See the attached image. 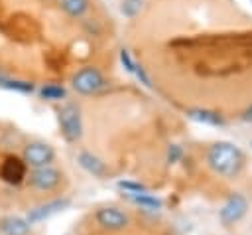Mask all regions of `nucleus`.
Returning a JSON list of instances; mask_svg holds the SVG:
<instances>
[{
    "instance_id": "f257e3e1",
    "label": "nucleus",
    "mask_w": 252,
    "mask_h": 235,
    "mask_svg": "<svg viewBox=\"0 0 252 235\" xmlns=\"http://www.w3.org/2000/svg\"><path fill=\"white\" fill-rule=\"evenodd\" d=\"M207 162L213 168V172H217L219 176H226L232 178L240 172L242 164H244V156L240 152L238 146H234L232 142H215L209 152H207Z\"/></svg>"
},
{
    "instance_id": "f03ea898",
    "label": "nucleus",
    "mask_w": 252,
    "mask_h": 235,
    "mask_svg": "<svg viewBox=\"0 0 252 235\" xmlns=\"http://www.w3.org/2000/svg\"><path fill=\"white\" fill-rule=\"evenodd\" d=\"M57 120L61 126V132L65 140L77 142L83 136V118H81V109L75 103H65L57 111Z\"/></svg>"
},
{
    "instance_id": "7ed1b4c3",
    "label": "nucleus",
    "mask_w": 252,
    "mask_h": 235,
    "mask_svg": "<svg viewBox=\"0 0 252 235\" xmlns=\"http://www.w3.org/2000/svg\"><path fill=\"white\" fill-rule=\"evenodd\" d=\"M22 160L28 168H41V166H51L55 160V150L51 144L41 142V140H33L28 142L24 146L22 152Z\"/></svg>"
},
{
    "instance_id": "20e7f679",
    "label": "nucleus",
    "mask_w": 252,
    "mask_h": 235,
    "mask_svg": "<svg viewBox=\"0 0 252 235\" xmlns=\"http://www.w3.org/2000/svg\"><path fill=\"white\" fill-rule=\"evenodd\" d=\"M26 180H28L32 190L53 192V190L59 188V184L63 180V174L53 166H41V168H32V172L26 176Z\"/></svg>"
},
{
    "instance_id": "39448f33",
    "label": "nucleus",
    "mask_w": 252,
    "mask_h": 235,
    "mask_svg": "<svg viewBox=\"0 0 252 235\" xmlns=\"http://www.w3.org/2000/svg\"><path fill=\"white\" fill-rule=\"evenodd\" d=\"M71 87L79 95H93L104 87V77L96 67H83L71 77Z\"/></svg>"
},
{
    "instance_id": "423d86ee",
    "label": "nucleus",
    "mask_w": 252,
    "mask_h": 235,
    "mask_svg": "<svg viewBox=\"0 0 252 235\" xmlns=\"http://www.w3.org/2000/svg\"><path fill=\"white\" fill-rule=\"evenodd\" d=\"M94 219L96 223L106 229V231H122L130 225V217L128 213H124L122 209L114 207V205H104V207H98L96 213H94Z\"/></svg>"
},
{
    "instance_id": "0eeeda50",
    "label": "nucleus",
    "mask_w": 252,
    "mask_h": 235,
    "mask_svg": "<svg viewBox=\"0 0 252 235\" xmlns=\"http://www.w3.org/2000/svg\"><path fill=\"white\" fill-rule=\"evenodd\" d=\"M246 209H248V201H246V197L244 196H240V194H232V196H228V199L222 203V207H220V211H219V221L222 223V225H234V223H238L244 215H246Z\"/></svg>"
},
{
    "instance_id": "6e6552de",
    "label": "nucleus",
    "mask_w": 252,
    "mask_h": 235,
    "mask_svg": "<svg viewBox=\"0 0 252 235\" xmlns=\"http://www.w3.org/2000/svg\"><path fill=\"white\" fill-rule=\"evenodd\" d=\"M69 199L67 197H57V199H51V201H45V203H39L35 207H32L28 213H26V219L30 225H35V223H41L45 219H49L51 215L63 211L65 207H69Z\"/></svg>"
},
{
    "instance_id": "1a4fd4ad",
    "label": "nucleus",
    "mask_w": 252,
    "mask_h": 235,
    "mask_svg": "<svg viewBox=\"0 0 252 235\" xmlns=\"http://www.w3.org/2000/svg\"><path fill=\"white\" fill-rule=\"evenodd\" d=\"M26 170H28V166L24 164L22 158L6 156L4 162H2V166H0V178H2L4 182H8V184L18 186V184H22V182L26 180V176H28Z\"/></svg>"
},
{
    "instance_id": "9d476101",
    "label": "nucleus",
    "mask_w": 252,
    "mask_h": 235,
    "mask_svg": "<svg viewBox=\"0 0 252 235\" xmlns=\"http://www.w3.org/2000/svg\"><path fill=\"white\" fill-rule=\"evenodd\" d=\"M32 225L26 217L20 215H4L0 217V235H30Z\"/></svg>"
},
{
    "instance_id": "9b49d317",
    "label": "nucleus",
    "mask_w": 252,
    "mask_h": 235,
    "mask_svg": "<svg viewBox=\"0 0 252 235\" xmlns=\"http://www.w3.org/2000/svg\"><path fill=\"white\" fill-rule=\"evenodd\" d=\"M77 162L81 164V168H85L89 174H93L96 178H104L106 172H108L106 170V164L98 156H94L93 152H87V150H83V152L77 154Z\"/></svg>"
},
{
    "instance_id": "f8f14e48",
    "label": "nucleus",
    "mask_w": 252,
    "mask_h": 235,
    "mask_svg": "<svg viewBox=\"0 0 252 235\" xmlns=\"http://www.w3.org/2000/svg\"><path fill=\"white\" fill-rule=\"evenodd\" d=\"M187 115L197 120V122H203V124H211V126H222L224 124V118L222 115L215 113V111H209V109H189Z\"/></svg>"
},
{
    "instance_id": "ddd939ff",
    "label": "nucleus",
    "mask_w": 252,
    "mask_h": 235,
    "mask_svg": "<svg viewBox=\"0 0 252 235\" xmlns=\"http://www.w3.org/2000/svg\"><path fill=\"white\" fill-rule=\"evenodd\" d=\"M126 199H130L132 203L144 207V209H159L161 207V199L152 196L150 192H142V194H124Z\"/></svg>"
},
{
    "instance_id": "4468645a",
    "label": "nucleus",
    "mask_w": 252,
    "mask_h": 235,
    "mask_svg": "<svg viewBox=\"0 0 252 235\" xmlns=\"http://www.w3.org/2000/svg\"><path fill=\"white\" fill-rule=\"evenodd\" d=\"M61 10L73 18H81L89 10V0H61Z\"/></svg>"
},
{
    "instance_id": "2eb2a0df",
    "label": "nucleus",
    "mask_w": 252,
    "mask_h": 235,
    "mask_svg": "<svg viewBox=\"0 0 252 235\" xmlns=\"http://www.w3.org/2000/svg\"><path fill=\"white\" fill-rule=\"evenodd\" d=\"M39 95L45 101H61V99H65L67 91L61 85H45V87L39 89Z\"/></svg>"
},
{
    "instance_id": "dca6fc26",
    "label": "nucleus",
    "mask_w": 252,
    "mask_h": 235,
    "mask_svg": "<svg viewBox=\"0 0 252 235\" xmlns=\"http://www.w3.org/2000/svg\"><path fill=\"white\" fill-rule=\"evenodd\" d=\"M0 87L12 89V91H20V93H32V91H33V83H30V81L6 79V77H0Z\"/></svg>"
},
{
    "instance_id": "f3484780",
    "label": "nucleus",
    "mask_w": 252,
    "mask_h": 235,
    "mask_svg": "<svg viewBox=\"0 0 252 235\" xmlns=\"http://www.w3.org/2000/svg\"><path fill=\"white\" fill-rule=\"evenodd\" d=\"M142 2L144 0H122V6H120V12L124 14V16H136L138 12H140V8H142Z\"/></svg>"
},
{
    "instance_id": "a211bd4d",
    "label": "nucleus",
    "mask_w": 252,
    "mask_h": 235,
    "mask_svg": "<svg viewBox=\"0 0 252 235\" xmlns=\"http://www.w3.org/2000/svg\"><path fill=\"white\" fill-rule=\"evenodd\" d=\"M118 188L124 192V194H142V192H148L146 186L138 184V182H128V180H120L118 182Z\"/></svg>"
},
{
    "instance_id": "6ab92c4d",
    "label": "nucleus",
    "mask_w": 252,
    "mask_h": 235,
    "mask_svg": "<svg viewBox=\"0 0 252 235\" xmlns=\"http://www.w3.org/2000/svg\"><path fill=\"white\" fill-rule=\"evenodd\" d=\"M120 61H122V65L126 67V71L134 73V67H136V63L132 61V57H130V51H128V49H120Z\"/></svg>"
},
{
    "instance_id": "aec40b11",
    "label": "nucleus",
    "mask_w": 252,
    "mask_h": 235,
    "mask_svg": "<svg viewBox=\"0 0 252 235\" xmlns=\"http://www.w3.org/2000/svg\"><path fill=\"white\" fill-rule=\"evenodd\" d=\"M134 75L140 79V83H144L148 89H152V81H150V77L146 75V71H144L142 65H136V67H134Z\"/></svg>"
},
{
    "instance_id": "412c9836",
    "label": "nucleus",
    "mask_w": 252,
    "mask_h": 235,
    "mask_svg": "<svg viewBox=\"0 0 252 235\" xmlns=\"http://www.w3.org/2000/svg\"><path fill=\"white\" fill-rule=\"evenodd\" d=\"M179 156H181V150H179V146L171 144V146H169V150H167V158H169V162H175Z\"/></svg>"
},
{
    "instance_id": "4be33fe9",
    "label": "nucleus",
    "mask_w": 252,
    "mask_h": 235,
    "mask_svg": "<svg viewBox=\"0 0 252 235\" xmlns=\"http://www.w3.org/2000/svg\"><path fill=\"white\" fill-rule=\"evenodd\" d=\"M242 120L252 122V105H248V107H246V111L242 113Z\"/></svg>"
}]
</instances>
